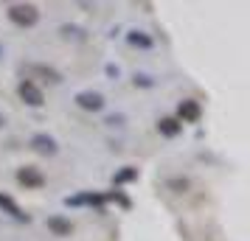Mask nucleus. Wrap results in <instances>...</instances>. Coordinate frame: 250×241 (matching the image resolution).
<instances>
[{
	"mask_svg": "<svg viewBox=\"0 0 250 241\" xmlns=\"http://www.w3.org/2000/svg\"><path fill=\"white\" fill-rule=\"evenodd\" d=\"M9 20L20 28H34L40 23V9L34 3H12L9 6Z\"/></svg>",
	"mask_w": 250,
	"mask_h": 241,
	"instance_id": "f257e3e1",
	"label": "nucleus"
},
{
	"mask_svg": "<svg viewBox=\"0 0 250 241\" xmlns=\"http://www.w3.org/2000/svg\"><path fill=\"white\" fill-rule=\"evenodd\" d=\"M28 146L37 151V154H42V157H54L59 151L57 140L51 138L48 132H37V135H31V140H28Z\"/></svg>",
	"mask_w": 250,
	"mask_h": 241,
	"instance_id": "f03ea898",
	"label": "nucleus"
},
{
	"mask_svg": "<svg viewBox=\"0 0 250 241\" xmlns=\"http://www.w3.org/2000/svg\"><path fill=\"white\" fill-rule=\"evenodd\" d=\"M17 93H20V98H23L28 107H42V104H45V95H42V90H40V87H37L31 79H23V81H20Z\"/></svg>",
	"mask_w": 250,
	"mask_h": 241,
	"instance_id": "7ed1b4c3",
	"label": "nucleus"
},
{
	"mask_svg": "<svg viewBox=\"0 0 250 241\" xmlns=\"http://www.w3.org/2000/svg\"><path fill=\"white\" fill-rule=\"evenodd\" d=\"M76 104H79V110L99 112V110H104V95L96 90H82V93H76Z\"/></svg>",
	"mask_w": 250,
	"mask_h": 241,
	"instance_id": "20e7f679",
	"label": "nucleus"
},
{
	"mask_svg": "<svg viewBox=\"0 0 250 241\" xmlns=\"http://www.w3.org/2000/svg\"><path fill=\"white\" fill-rule=\"evenodd\" d=\"M17 183L25 185V188H42L45 185V177L34 166H23V168H17Z\"/></svg>",
	"mask_w": 250,
	"mask_h": 241,
	"instance_id": "39448f33",
	"label": "nucleus"
},
{
	"mask_svg": "<svg viewBox=\"0 0 250 241\" xmlns=\"http://www.w3.org/2000/svg\"><path fill=\"white\" fill-rule=\"evenodd\" d=\"M107 196L104 194H93V191H84V194L76 196H65V205L68 207H79V205H93V207H104Z\"/></svg>",
	"mask_w": 250,
	"mask_h": 241,
	"instance_id": "423d86ee",
	"label": "nucleus"
},
{
	"mask_svg": "<svg viewBox=\"0 0 250 241\" xmlns=\"http://www.w3.org/2000/svg\"><path fill=\"white\" fill-rule=\"evenodd\" d=\"M200 115H203V107H200V101H194V98H186L177 107V121L194 124V121H200Z\"/></svg>",
	"mask_w": 250,
	"mask_h": 241,
	"instance_id": "0eeeda50",
	"label": "nucleus"
},
{
	"mask_svg": "<svg viewBox=\"0 0 250 241\" xmlns=\"http://www.w3.org/2000/svg\"><path fill=\"white\" fill-rule=\"evenodd\" d=\"M0 210H3V213H9L12 219H17V222H31V216L23 213V207L17 205L9 194H0Z\"/></svg>",
	"mask_w": 250,
	"mask_h": 241,
	"instance_id": "6e6552de",
	"label": "nucleus"
},
{
	"mask_svg": "<svg viewBox=\"0 0 250 241\" xmlns=\"http://www.w3.org/2000/svg\"><path fill=\"white\" fill-rule=\"evenodd\" d=\"M45 224H48V230H51L54 236H62V239L73 233V222H70V219H65V216H51Z\"/></svg>",
	"mask_w": 250,
	"mask_h": 241,
	"instance_id": "1a4fd4ad",
	"label": "nucleus"
},
{
	"mask_svg": "<svg viewBox=\"0 0 250 241\" xmlns=\"http://www.w3.org/2000/svg\"><path fill=\"white\" fill-rule=\"evenodd\" d=\"M180 129H183V124L177 121V118H160L158 121V132L163 135V138H177Z\"/></svg>",
	"mask_w": 250,
	"mask_h": 241,
	"instance_id": "9d476101",
	"label": "nucleus"
},
{
	"mask_svg": "<svg viewBox=\"0 0 250 241\" xmlns=\"http://www.w3.org/2000/svg\"><path fill=\"white\" fill-rule=\"evenodd\" d=\"M126 42H129V45L132 48H141V51H149V48L155 45V42H152V37L149 34H144V31H129V34H126Z\"/></svg>",
	"mask_w": 250,
	"mask_h": 241,
	"instance_id": "9b49d317",
	"label": "nucleus"
},
{
	"mask_svg": "<svg viewBox=\"0 0 250 241\" xmlns=\"http://www.w3.org/2000/svg\"><path fill=\"white\" fill-rule=\"evenodd\" d=\"M31 73H37V76H42V79H48L51 84H59L62 81V73L59 70H54V68H48V65H31Z\"/></svg>",
	"mask_w": 250,
	"mask_h": 241,
	"instance_id": "f8f14e48",
	"label": "nucleus"
},
{
	"mask_svg": "<svg viewBox=\"0 0 250 241\" xmlns=\"http://www.w3.org/2000/svg\"><path fill=\"white\" fill-rule=\"evenodd\" d=\"M132 180H138V168H132V166H124L121 171L113 174V185H124V183H132Z\"/></svg>",
	"mask_w": 250,
	"mask_h": 241,
	"instance_id": "ddd939ff",
	"label": "nucleus"
},
{
	"mask_svg": "<svg viewBox=\"0 0 250 241\" xmlns=\"http://www.w3.org/2000/svg\"><path fill=\"white\" fill-rule=\"evenodd\" d=\"M59 34L65 37V39H84V28H79V25H70V23H65L62 28H59Z\"/></svg>",
	"mask_w": 250,
	"mask_h": 241,
	"instance_id": "4468645a",
	"label": "nucleus"
},
{
	"mask_svg": "<svg viewBox=\"0 0 250 241\" xmlns=\"http://www.w3.org/2000/svg\"><path fill=\"white\" fill-rule=\"evenodd\" d=\"M132 81H135V87H152L155 81H152V76H146V73H135L132 76Z\"/></svg>",
	"mask_w": 250,
	"mask_h": 241,
	"instance_id": "2eb2a0df",
	"label": "nucleus"
},
{
	"mask_svg": "<svg viewBox=\"0 0 250 241\" xmlns=\"http://www.w3.org/2000/svg\"><path fill=\"white\" fill-rule=\"evenodd\" d=\"M104 124H110V127H121V124H124V115H110Z\"/></svg>",
	"mask_w": 250,
	"mask_h": 241,
	"instance_id": "dca6fc26",
	"label": "nucleus"
},
{
	"mask_svg": "<svg viewBox=\"0 0 250 241\" xmlns=\"http://www.w3.org/2000/svg\"><path fill=\"white\" fill-rule=\"evenodd\" d=\"M118 73H121L118 65H107V76H110V79H118Z\"/></svg>",
	"mask_w": 250,
	"mask_h": 241,
	"instance_id": "f3484780",
	"label": "nucleus"
},
{
	"mask_svg": "<svg viewBox=\"0 0 250 241\" xmlns=\"http://www.w3.org/2000/svg\"><path fill=\"white\" fill-rule=\"evenodd\" d=\"M3 56H6V48L0 45V59H3Z\"/></svg>",
	"mask_w": 250,
	"mask_h": 241,
	"instance_id": "a211bd4d",
	"label": "nucleus"
},
{
	"mask_svg": "<svg viewBox=\"0 0 250 241\" xmlns=\"http://www.w3.org/2000/svg\"><path fill=\"white\" fill-rule=\"evenodd\" d=\"M3 124H6V121H3V115H0V127H3Z\"/></svg>",
	"mask_w": 250,
	"mask_h": 241,
	"instance_id": "6ab92c4d",
	"label": "nucleus"
}]
</instances>
